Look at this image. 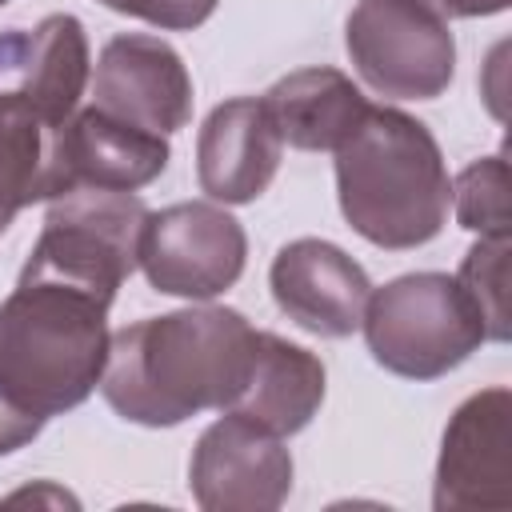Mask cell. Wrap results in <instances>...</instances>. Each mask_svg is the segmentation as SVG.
I'll return each mask as SVG.
<instances>
[{
  "label": "cell",
  "instance_id": "1",
  "mask_svg": "<svg viewBox=\"0 0 512 512\" xmlns=\"http://www.w3.org/2000/svg\"><path fill=\"white\" fill-rule=\"evenodd\" d=\"M256 328L220 304L144 316L108 340L100 392L144 428H176L200 412H228L252 372Z\"/></svg>",
  "mask_w": 512,
  "mask_h": 512
},
{
  "label": "cell",
  "instance_id": "2",
  "mask_svg": "<svg viewBox=\"0 0 512 512\" xmlns=\"http://www.w3.org/2000/svg\"><path fill=\"white\" fill-rule=\"evenodd\" d=\"M112 300L44 272H24L0 300V388L48 420L84 404L108 364Z\"/></svg>",
  "mask_w": 512,
  "mask_h": 512
},
{
  "label": "cell",
  "instance_id": "3",
  "mask_svg": "<svg viewBox=\"0 0 512 512\" xmlns=\"http://www.w3.org/2000/svg\"><path fill=\"white\" fill-rule=\"evenodd\" d=\"M336 200L356 236L404 252L440 236L452 208L444 152L428 124L400 108L368 104L336 148Z\"/></svg>",
  "mask_w": 512,
  "mask_h": 512
},
{
  "label": "cell",
  "instance_id": "4",
  "mask_svg": "<svg viewBox=\"0 0 512 512\" xmlns=\"http://www.w3.org/2000/svg\"><path fill=\"white\" fill-rule=\"evenodd\" d=\"M360 332L372 360L404 380L448 376L488 340L476 304L448 272H408L372 288Z\"/></svg>",
  "mask_w": 512,
  "mask_h": 512
},
{
  "label": "cell",
  "instance_id": "5",
  "mask_svg": "<svg viewBox=\"0 0 512 512\" xmlns=\"http://www.w3.org/2000/svg\"><path fill=\"white\" fill-rule=\"evenodd\" d=\"M144 220L148 204L136 192L72 188L48 204L24 272L60 276L116 300V288L140 268Z\"/></svg>",
  "mask_w": 512,
  "mask_h": 512
},
{
  "label": "cell",
  "instance_id": "6",
  "mask_svg": "<svg viewBox=\"0 0 512 512\" xmlns=\"http://www.w3.org/2000/svg\"><path fill=\"white\" fill-rule=\"evenodd\" d=\"M344 48L360 80L388 100H436L456 76L448 20L416 0H356Z\"/></svg>",
  "mask_w": 512,
  "mask_h": 512
},
{
  "label": "cell",
  "instance_id": "7",
  "mask_svg": "<svg viewBox=\"0 0 512 512\" xmlns=\"http://www.w3.org/2000/svg\"><path fill=\"white\" fill-rule=\"evenodd\" d=\"M244 256V224L216 200H180L144 220L140 268L164 296L212 300L240 280Z\"/></svg>",
  "mask_w": 512,
  "mask_h": 512
},
{
  "label": "cell",
  "instance_id": "8",
  "mask_svg": "<svg viewBox=\"0 0 512 512\" xmlns=\"http://www.w3.org/2000/svg\"><path fill=\"white\" fill-rule=\"evenodd\" d=\"M436 512H508L512 508V392L484 388L468 396L440 440Z\"/></svg>",
  "mask_w": 512,
  "mask_h": 512
},
{
  "label": "cell",
  "instance_id": "9",
  "mask_svg": "<svg viewBox=\"0 0 512 512\" xmlns=\"http://www.w3.org/2000/svg\"><path fill=\"white\" fill-rule=\"evenodd\" d=\"M188 488L204 512H272L292 492V452L284 436L228 412L200 432Z\"/></svg>",
  "mask_w": 512,
  "mask_h": 512
},
{
  "label": "cell",
  "instance_id": "10",
  "mask_svg": "<svg viewBox=\"0 0 512 512\" xmlns=\"http://www.w3.org/2000/svg\"><path fill=\"white\" fill-rule=\"evenodd\" d=\"M92 108L136 128L172 136L192 120V76L180 52L148 32H120L92 72Z\"/></svg>",
  "mask_w": 512,
  "mask_h": 512
},
{
  "label": "cell",
  "instance_id": "11",
  "mask_svg": "<svg viewBox=\"0 0 512 512\" xmlns=\"http://www.w3.org/2000/svg\"><path fill=\"white\" fill-rule=\"evenodd\" d=\"M268 288L276 308L296 328L324 340H344L360 332L372 280L340 244L300 236L276 252Z\"/></svg>",
  "mask_w": 512,
  "mask_h": 512
},
{
  "label": "cell",
  "instance_id": "12",
  "mask_svg": "<svg viewBox=\"0 0 512 512\" xmlns=\"http://www.w3.org/2000/svg\"><path fill=\"white\" fill-rule=\"evenodd\" d=\"M284 140L256 96L224 100L208 112L196 136V180L216 204H252L268 192L280 168Z\"/></svg>",
  "mask_w": 512,
  "mask_h": 512
},
{
  "label": "cell",
  "instance_id": "13",
  "mask_svg": "<svg viewBox=\"0 0 512 512\" xmlns=\"http://www.w3.org/2000/svg\"><path fill=\"white\" fill-rule=\"evenodd\" d=\"M92 80L84 24L68 12L44 16L36 28L0 32V84L28 96L48 120L64 124Z\"/></svg>",
  "mask_w": 512,
  "mask_h": 512
},
{
  "label": "cell",
  "instance_id": "14",
  "mask_svg": "<svg viewBox=\"0 0 512 512\" xmlns=\"http://www.w3.org/2000/svg\"><path fill=\"white\" fill-rule=\"evenodd\" d=\"M64 124L0 84V236L20 208L72 192L64 168Z\"/></svg>",
  "mask_w": 512,
  "mask_h": 512
},
{
  "label": "cell",
  "instance_id": "15",
  "mask_svg": "<svg viewBox=\"0 0 512 512\" xmlns=\"http://www.w3.org/2000/svg\"><path fill=\"white\" fill-rule=\"evenodd\" d=\"M168 140L160 132L116 120L100 108L72 112L64 124V168L72 188L136 192L168 168Z\"/></svg>",
  "mask_w": 512,
  "mask_h": 512
},
{
  "label": "cell",
  "instance_id": "16",
  "mask_svg": "<svg viewBox=\"0 0 512 512\" xmlns=\"http://www.w3.org/2000/svg\"><path fill=\"white\" fill-rule=\"evenodd\" d=\"M324 380H328V372L316 352H308L276 332H256L252 372L228 412H240L276 436H296L320 412Z\"/></svg>",
  "mask_w": 512,
  "mask_h": 512
},
{
  "label": "cell",
  "instance_id": "17",
  "mask_svg": "<svg viewBox=\"0 0 512 512\" xmlns=\"http://www.w3.org/2000/svg\"><path fill=\"white\" fill-rule=\"evenodd\" d=\"M260 100L280 140L300 152H336L368 112L364 92L340 68H296Z\"/></svg>",
  "mask_w": 512,
  "mask_h": 512
},
{
  "label": "cell",
  "instance_id": "18",
  "mask_svg": "<svg viewBox=\"0 0 512 512\" xmlns=\"http://www.w3.org/2000/svg\"><path fill=\"white\" fill-rule=\"evenodd\" d=\"M452 212L460 228L476 236H508L512 212H508V160L504 152L472 160L452 180Z\"/></svg>",
  "mask_w": 512,
  "mask_h": 512
},
{
  "label": "cell",
  "instance_id": "19",
  "mask_svg": "<svg viewBox=\"0 0 512 512\" xmlns=\"http://www.w3.org/2000/svg\"><path fill=\"white\" fill-rule=\"evenodd\" d=\"M456 280L476 304L484 320V336L504 344L508 340V236H480L464 252Z\"/></svg>",
  "mask_w": 512,
  "mask_h": 512
},
{
  "label": "cell",
  "instance_id": "20",
  "mask_svg": "<svg viewBox=\"0 0 512 512\" xmlns=\"http://www.w3.org/2000/svg\"><path fill=\"white\" fill-rule=\"evenodd\" d=\"M100 4L112 12L136 16L152 28H164V32H192L216 12L220 0H100Z\"/></svg>",
  "mask_w": 512,
  "mask_h": 512
},
{
  "label": "cell",
  "instance_id": "21",
  "mask_svg": "<svg viewBox=\"0 0 512 512\" xmlns=\"http://www.w3.org/2000/svg\"><path fill=\"white\" fill-rule=\"evenodd\" d=\"M44 424H48V420L24 412V408L0 388V456H8V452H16V448L32 444V440L40 436Z\"/></svg>",
  "mask_w": 512,
  "mask_h": 512
},
{
  "label": "cell",
  "instance_id": "22",
  "mask_svg": "<svg viewBox=\"0 0 512 512\" xmlns=\"http://www.w3.org/2000/svg\"><path fill=\"white\" fill-rule=\"evenodd\" d=\"M440 20H476V16H496L508 8V0H416Z\"/></svg>",
  "mask_w": 512,
  "mask_h": 512
},
{
  "label": "cell",
  "instance_id": "23",
  "mask_svg": "<svg viewBox=\"0 0 512 512\" xmlns=\"http://www.w3.org/2000/svg\"><path fill=\"white\" fill-rule=\"evenodd\" d=\"M4 4H8V0H0V8H4Z\"/></svg>",
  "mask_w": 512,
  "mask_h": 512
}]
</instances>
